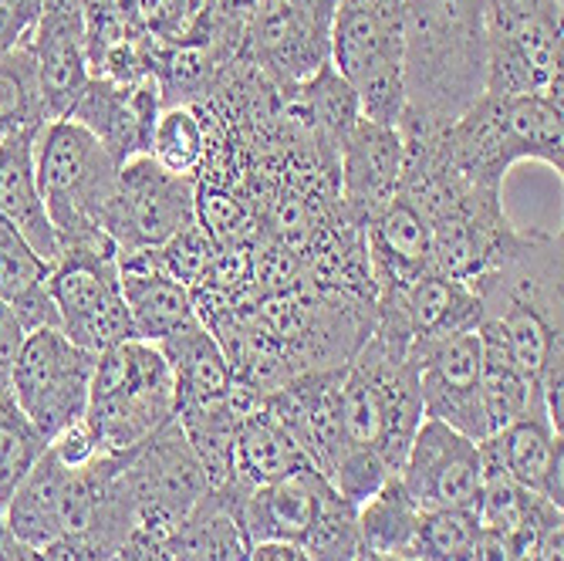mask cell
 I'll return each mask as SVG.
<instances>
[{
    "instance_id": "cell-1",
    "label": "cell",
    "mask_w": 564,
    "mask_h": 561,
    "mask_svg": "<svg viewBox=\"0 0 564 561\" xmlns=\"http://www.w3.org/2000/svg\"><path fill=\"white\" fill-rule=\"evenodd\" d=\"M405 139L436 136L487 95V0H402Z\"/></svg>"
},
{
    "instance_id": "cell-2",
    "label": "cell",
    "mask_w": 564,
    "mask_h": 561,
    "mask_svg": "<svg viewBox=\"0 0 564 561\" xmlns=\"http://www.w3.org/2000/svg\"><path fill=\"white\" fill-rule=\"evenodd\" d=\"M561 274V234L518 230L503 258L474 281L484 309L477 332L497 342L531 382H538L547 355L564 348Z\"/></svg>"
},
{
    "instance_id": "cell-3",
    "label": "cell",
    "mask_w": 564,
    "mask_h": 561,
    "mask_svg": "<svg viewBox=\"0 0 564 561\" xmlns=\"http://www.w3.org/2000/svg\"><path fill=\"white\" fill-rule=\"evenodd\" d=\"M423 142L453 173L487 190H500L524 160L544 163L557 180L564 173L561 101L551 95H484L467 116Z\"/></svg>"
},
{
    "instance_id": "cell-4",
    "label": "cell",
    "mask_w": 564,
    "mask_h": 561,
    "mask_svg": "<svg viewBox=\"0 0 564 561\" xmlns=\"http://www.w3.org/2000/svg\"><path fill=\"white\" fill-rule=\"evenodd\" d=\"M338 406L348 443L376 453L389 474H399L423 423V396L409 345L372 328L341 369Z\"/></svg>"
},
{
    "instance_id": "cell-5",
    "label": "cell",
    "mask_w": 564,
    "mask_h": 561,
    "mask_svg": "<svg viewBox=\"0 0 564 561\" xmlns=\"http://www.w3.org/2000/svg\"><path fill=\"white\" fill-rule=\"evenodd\" d=\"M34 170L58 244H88L106 234L119 163L82 122L47 119L34 136Z\"/></svg>"
},
{
    "instance_id": "cell-6",
    "label": "cell",
    "mask_w": 564,
    "mask_h": 561,
    "mask_svg": "<svg viewBox=\"0 0 564 561\" xmlns=\"http://www.w3.org/2000/svg\"><path fill=\"white\" fill-rule=\"evenodd\" d=\"M176 417V382L160 345L122 342L98 352L85 423L101 453H126Z\"/></svg>"
},
{
    "instance_id": "cell-7",
    "label": "cell",
    "mask_w": 564,
    "mask_h": 561,
    "mask_svg": "<svg viewBox=\"0 0 564 561\" xmlns=\"http://www.w3.org/2000/svg\"><path fill=\"white\" fill-rule=\"evenodd\" d=\"M328 62L351 85L358 112L399 129L402 88V0H335Z\"/></svg>"
},
{
    "instance_id": "cell-8",
    "label": "cell",
    "mask_w": 564,
    "mask_h": 561,
    "mask_svg": "<svg viewBox=\"0 0 564 561\" xmlns=\"http://www.w3.org/2000/svg\"><path fill=\"white\" fill-rule=\"evenodd\" d=\"M122 484L135 511V535L163 544L210 494V481L176 417L122 453Z\"/></svg>"
},
{
    "instance_id": "cell-9",
    "label": "cell",
    "mask_w": 564,
    "mask_h": 561,
    "mask_svg": "<svg viewBox=\"0 0 564 561\" xmlns=\"http://www.w3.org/2000/svg\"><path fill=\"white\" fill-rule=\"evenodd\" d=\"M47 294L58 309V328L75 345L98 355L132 342L119 281V247L112 237L65 244L47 271Z\"/></svg>"
},
{
    "instance_id": "cell-10",
    "label": "cell",
    "mask_w": 564,
    "mask_h": 561,
    "mask_svg": "<svg viewBox=\"0 0 564 561\" xmlns=\"http://www.w3.org/2000/svg\"><path fill=\"white\" fill-rule=\"evenodd\" d=\"M95 363L98 355L75 345L62 328H34L24 335L11 396L47 443L85 420Z\"/></svg>"
},
{
    "instance_id": "cell-11",
    "label": "cell",
    "mask_w": 564,
    "mask_h": 561,
    "mask_svg": "<svg viewBox=\"0 0 564 561\" xmlns=\"http://www.w3.org/2000/svg\"><path fill=\"white\" fill-rule=\"evenodd\" d=\"M196 220V180L166 173L152 157H132L119 166L106 234L119 253L163 247Z\"/></svg>"
},
{
    "instance_id": "cell-12",
    "label": "cell",
    "mask_w": 564,
    "mask_h": 561,
    "mask_svg": "<svg viewBox=\"0 0 564 561\" xmlns=\"http://www.w3.org/2000/svg\"><path fill=\"white\" fill-rule=\"evenodd\" d=\"M409 363L416 369L423 417L440 420L470 440H487L484 413V345L477 332H449L409 342Z\"/></svg>"
},
{
    "instance_id": "cell-13",
    "label": "cell",
    "mask_w": 564,
    "mask_h": 561,
    "mask_svg": "<svg viewBox=\"0 0 564 561\" xmlns=\"http://www.w3.org/2000/svg\"><path fill=\"white\" fill-rule=\"evenodd\" d=\"M395 477L423 511H477L484 484L480 443L423 417Z\"/></svg>"
},
{
    "instance_id": "cell-14",
    "label": "cell",
    "mask_w": 564,
    "mask_h": 561,
    "mask_svg": "<svg viewBox=\"0 0 564 561\" xmlns=\"http://www.w3.org/2000/svg\"><path fill=\"white\" fill-rule=\"evenodd\" d=\"M487 95H551L561 101V14L487 18Z\"/></svg>"
},
{
    "instance_id": "cell-15",
    "label": "cell",
    "mask_w": 564,
    "mask_h": 561,
    "mask_svg": "<svg viewBox=\"0 0 564 561\" xmlns=\"http://www.w3.org/2000/svg\"><path fill=\"white\" fill-rule=\"evenodd\" d=\"M405 166V142L392 126L358 119L335 149V180L341 217L362 230L399 193Z\"/></svg>"
},
{
    "instance_id": "cell-16",
    "label": "cell",
    "mask_w": 564,
    "mask_h": 561,
    "mask_svg": "<svg viewBox=\"0 0 564 561\" xmlns=\"http://www.w3.org/2000/svg\"><path fill=\"white\" fill-rule=\"evenodd\" d=\"M341 369H318V373L294 376L261 399L264 410L288 430V436L307 456V464L325 481H332L335 467L351 446L341 427V406H338Z\"/></svg>"
},
{
    "instance_id": "cell-17",
    "label": "cell",
    "mask_w": 564,
    "mask_h": 561,
    "mask_svg": "<svg viewBox=\"0 0 564 561\" xmlns=\"http://www.w3.org/2000/svg\"><path fill=\"white\" fill-rule=\"evenodd\" d=\"M37 65L47 119H68L88 88V21L82 0H41V14L28 34Z\"/></svg>"
},
{
    "instance_id": "cell-18",
    "label": "cell",
    "mask_w": 564,
    "mask_h": 561,
    "mask_svg": "<svg viewBox=\"0 0 564 561\" xmlns=\"http://www.w3.org/2000/svg\"><path fill=\"white\" fill-rule=\"evenodd\" d=\"M372 304H376V332L399 338L405 345L449 332H477L484 315L474 284L436 271L413 278L399 291L376 294Z\"/></svg>"
},
{
    "instance_id": "cell-19",
    "label": "cell",
    "mask_w": 564,
    "mask_h": 561,
    "mask_svg": "<svg viewBox=\"0 0 564 561\" xmlns=\"http://www.w3.org/2000/svg\"><path fill=\"white\" fill-rule=\"evenodd\" d=\"M160 116V82L142 75L135 82L91 78L68 119L82 122L101 145H106L116 163H129L132 157H145L149 136Z\"/></svg>"
},
{
    "instance_id": "cell-20",
    "label": "cell",
    "mask_w": 564,
    "mask_h": 561,
    "mask_svg": "<svg viewBox=\"0 0 564 561\" xmlns=\"http://www.w3.org/2000/svg\"><path fill=\"white\" fill-rule=\"evenodd\" d=\"M328 481L312 467L291 474L278 484L258 487L250 494H224L227 515L240 525L247 544H264V541H291L301 544L304 535L312 531L318 504Z\"/></svg>"
},
{
    "instance_id": "cell-21",
    "label": "cell",
    "mask_w": 564,
    "mask_h": 561,
    "mask_svg": "<svg viewBox=\"0 0 564 561\" xmlns=\"http://www.w3.org/2000/svg\"><path fill=\"white\" fill-rule=\"evenodd\" d=\"M119 281L132 338L160 345L180 328L199 322L193 291L160 268L156 247L119 253Z\"/></svg>"
},
{
    "instance_id": "cell-22",
    "label": "cell",
    "mask_w": 564,
    "mask_h": 561,
    "mask_svg": "<svg viewBox=\"0 0 564 561\" xmlns=\"http://www.w3.org/2000/svg\"><path fill=\"white\" fill-rule=\"evenodd\" d=\"M480 450L514 484L564 511V443L561 433L551 427L544 406L480 440Z\"/></svg>"
},
{
    "instance_id": "cell-23",
    "label": "cell",
    "mask_w": 564,
    "mask_h": 561,
    "mask_svg": "<svg viewBox=\"0 0 564 561\" xmlns=\"http://www.w3.org/2000/svg\"><path fill=\"white\" fill-rule=\"evenodd\" d=\"M34 136L37 132H14L0 139V220L11 224L28 240L41 261L55 265L62 244L37 186Z\"/></svg>"
},
{
    "instance_id": "cell-24",
    "label": "cell",
    "mask_w": 564,
    "mask_h": 561,
    "mask_svg": "<svg viewBox=\"0 0 564 561\" xmlns=\"http://www.w3.org/2000/svg\"><path fill=\"white\" fill-rule=\"evenodd\" d=\"M312 471L301 446L288 436V430L258 402L253 410L240 420L234 436V467L227 484L250 494L258 487L278 484L291 474Z\"/></svg>"
},
{
    "instance_id": "cell-25",
    "label": "cell",
    "mask_w": 564,
    "mask_h": 561,
    "mask_svg": "<svg viewBox=\"0 0 564 561\" xmlns=\"http://www.w3.org/2000/svg\"><path fill=\"white\" fill-rule=\"evenodd\" d=\"M68 481V467L55 456V450H44L41 461L31 467V474L18 484V490L11 494L8 507H4V528L44 551L55 541H62V490Z\"/></svg>"
},
{
    "instance_id": "cell-26",
    "label": "cell",
    "mask_w": 564,
    "mask_h": 561,
    "mask_svg": "<svg viewBox=\"0 0 564 561\" xmlns=\"http://www.w3.org/2000/svg\"><path fill=\"white\" fill-rule=\"evenodd\" d=\"M160 348H163L166 363L173 369L176 410H180V406L220 399L237 382L217 335L203 322H193V325L180 328L176 335L163 338Z\"/></svg>"
},
{
    "instance_id": "cell-27",
    "label": "cell",
    "mask_w": 564,
    "mask_h": 561,
    "mask_svg": "<svg viewBox=\"0 0 564 561\" xmlns=\"http://www.w3.org/2000/svg\"><path fill=\"white\" fill-rule=\"evenodd\" d=\"M51 265L41 261L31 244L0 220V301L18 315L24 332L58 328V309L47 294Z\"/></svg>"
},
{
    "instance_id": "cell-28",
    "label": "cell",
    "mask_w": 564,
    "mask_h": 561,
    "mask_svg": "<svg viewBox=\"0 0 564 561\" xmlns=\"http://www.w3.org/2000/svg\"><path fill=\"white\" fill-rule=\"evenodd\" d=\"M423 507L405 494L399 477H389L362 507H358V535L362 551L372 558L409 561L420 535Z\"/></svg>"
},
{
    "instance_id": "cell-29",
    "label": "cell",
    "mask_w": 564,
    "mask_h": 561,
    "mask_svg": "<svg viewBox=\"0 0 564 561\" xmlns=\"http://www.w3.org/2000/svg\"><path fill=\"white\" fill-rule=\"evenodd\" d=\"M47 122L41 98L37 65L31 44L21 41L14 51L0 55V139L14 132H37Z\"/></svg>"
},
{
    "instance_id": "cell-30",
    "label": "cell",
    "mask_w": 564,
    "mask_h": 561,
    "mask_svg": "<svg viewBox=\"0 0 564 561\" xmlns=\"http://www.w3.org/2000/svg\"><path fill=\"white\" fill-rule=\"evenodd\" d=\"M145 157L156 160L166 173L196 180L207 166V126L193 106H170L156 116Z\"/></svg>"
},
{
    "instance_id": "cell-31",
    "label": "cell",
    "mask_w": 564,
    "mask_h": 561,
    "mask_svg": "<svg viewBox=\"0 0 564 561\" xmlns=\"http://www.w3.org/2000/svg\"><path fill=\"white\" fill-rule=\"evenodd\" d=\"M301 548L312 561H358L362 558V535H358V507L348 504L332 484L322 494L312 531L304 535Z\"/></svg>"
},
{
    "instance_id": "cell-32",
    "label": "cell",
    "mask_w": 564,
    "mask_h": 561,
    "mask_svg": "<svg viewBox=\"0 0 564 561\" xmlns=\"http://www.w3.org/2000/svg\"><path fill=\"white\" fill-rule=\"evenodd\" d=\"M47 440L34 430V423L18 410L11 392L0 396V507H8L18 484L41 461Z\"/></svg>"
},
{
    "instance_id": "cell-33",
    "label": "cell",
    "mask_w": 564,
    "mask_h": 561,
    "mask_svg": "<svg viewBox=\"0 0 564 561\" xmlns=\"http://www.w3.org/2000/svg\"><path fill=\"white\" fill-rule=\"evenodd\" d=\"M480 541L477 511H423L409 561H474Z\"/></svg>"
},
{
    "instance_id": "cell-34",
    "label": "cell",
    "mask_w": 564,
    "mask_h": 561,
    "mask_svg": "<svg viewBox=\"0 0 564 561\" xmlns=\"http://www.w3.org/2000/svg\"><path fill=\"white\" fill-rule=\"evenodd\" d=\"M41 14V0H0V55L28 41Z\"/></svg>"
},
{
    "instance_id": "cell-35",
    "label": "cell",
    "mask_w": 564,
    "mask_h": 561,
    "mask_svg": "<svg viewBox=\"0 0 564 561\" xmlns=\"http://www.w3.org/2000/svg\"><path fill=\"white\" fill-rule=\"evenodd\" d=\"M24 325L18 322V315L0 301V396L11 392V376H14V363L18 352L24 345Z\"/></svg>"
},
{
    "instance_id": "cell-36",
    "label": "cell",
    "mask_w": 564,
    "mask_h": 561,
    "mask_svg": "<svg viewBox=\"0 0 564 561\" xmlns=\"http://www.w3.org/2000/svg\"><path fill=\"white\" fill-rule=\"evenodd\" d=\"M247 561H312V554L291 541H264V544H250Z\"/></svg>"
},
{
    "instance_id": "cell-37",
    "label": "cell",
    "mask_w": 564,
    "mask_h": 561,
    "mask_svg": "<svg viewBox=\"0 0 564 561\" xmlns=\"http://www.w3.org/2000/svg\"><path fill=\"white\" fill-rule=\"evenodd\" d=\"M366 558H369V561H389V558H372V554H366Z\"/></svg>"
},
{
    "instance_id": "cell-38",
    "label": "cell",
    "mask_w": 564,
    "mask_h": 561,
    "mask_svg": "<svg viewBox=\"0 0 564 561\" xmlns=\"http://www.w3.org/2000/svg\"><path fill=\"white\" fill-rule=\"evenodd\" d=\"M0 525H4V507H0Z\"/></svg>"
},
{
    "instance_id": "cell-39",
    "label": "cell",
    "mask_w": 564,
    "mask_h": 561,
    "mask_svg": "<svg viewBox=\"0 0 564 561\" xmlns=\"http://www.w3.org/2000/svg\"><path fill=\"white\" fill-rule=\"evenodd\" d=\"M358 561H369V558H366V551H362V558H358Z\"/></svg>"
}]
</instances>
